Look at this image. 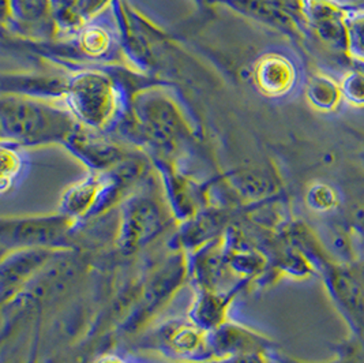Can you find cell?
<instances>
[{
  "label": "cell",
  "mask_w": 364,
  "mask_h": 363,
  "mask_svg": "<svg viewBox=\"0 0 364 363\" xmlns=\"http://www.w3.org/2000/svg\"><path fill=\"white\" fill-rule=\"evenodd\" d=\"M3 142L17 147L66 144L80 122L66 102L25 95H4L0 102Z\"/></svg>",
  "instance_id": "6da1fadb"
},
{
  "label": "cell",
  "mask_w": 364,
  "mask_h": 363,
  "mask_svg": "<svg viewBox=\"0 0 364 363\" xmlns=\"http://www.w3.org/2000/svg\"><path fill=\"white\" fill-rule=\"evenodd\" d=\"M65 102L85 127L102 132L115 122L120 111V92L111 77L85 71L66 81Z\"/></svg>",
  "instance_id": "7a4b0ae2"
},
{
  "label": "cell",
  "mask_w": 364,
  "mask_h": 363,
  "mask_svg": "<svg viewBox=\"0 0 364 363\" xmlns=\"http://www.w3.org/2000/svg\"><path fill=\"white\" fill-rule=\"evenodd\" d=\"M134 126L151 148L169 154L186 141L190 129L176 104L166 95L146 92L134 100Z\"/></svg>",
  "instance_id": "3957f363"
},
{
  "label": "cell",
  "mask_w": 364,
  "mask_h": 363,
  "mask_svg": "<svg viewBox=\"0 0 364 363\" xmlns=\"http://www.w3.org/2000/svg\"><path fill=\"white\" fill-rule=\"evenodd\" d=\"M77 220L65 214L46 216L3 217L0 221V243L3 251L18 248H70L71 230Z\"/></svg>",
  "instance_id": "277c9868"
},
{
  "label": "cell",
  "mask_w": 364,
  "mask_h": 363,
  "mask_svg": "<svg viewBox=\"0 0 364 363\" xmlns=\"http://www.w3.org/2000/svg\"><path fill=\"white\" fill-rule=\"evenodd\" d=\"M119 220L117 246L124 254L148 245L166 226V212L160 201L146 193L126 199Z\"/></svg>",
  "instance_id": "5b68a950"
},
{
  "label": "cell",
  "mask_w": 364,
  "mask_h": 363,
  "mask_svg": "<svg viewBox=\"0 0 364 363\" xmlns=\"http://www.w3.org/2000/svg\"><path fill=\"white\" fill-rule=\"evenodd\" d=\"M144 346L186 362L213 361L209 332L199 328L191 320H169L159 325L145 336Z\"/></svg>",
  "instance_id": "8992f818"
},
{
  "label": "cell",
  "mask_w": 364,
  "mask_h": 363,
  "mask_svg": "<svg viewBox=\"0 0 364 363\" xmlns=\"http://www.w3.org/2000/svg\"><path fill=\"white\" fill-rule=\"evenodd\" d=\"M66 250L56 248H18L3 254L0 265V290L3 303L11 302L48 265Z\"/></svg>",
  "instance_id": "52a82bcc"
},
{
  "label": "cell",
  "mask_w": 364,
  "mask_h": 363,
  "mask_svg": "<svg viewBox=\"0 0 364 363\" xmlns=\"http://www.w3.org/2000/svg\"><path fill=\"white\" fill-rule=\"evenodd\" d=\"M65 145L93 172L112 171L127 160L123 149L114 141L82 125L68 137Z\"/></svg>",
  "instance_id": "ba28073f"
},
{
  "label": "cell",
  "mask_w": 364,
  "mask_h": 363,
  "mask_svg": "<svg viewBox=\"0 0 364 363\" xmlns=\"http://www.w3.org/2000/svg\"><path fill=\"white\" fill-rule=\"evenodd\" d=\"M209 347L213 361L240 354L264 352L269 354L272 343L257 332L235 322H224L209 332Z\"/></svg>",
  "instance_id": "9c48e42d"
},
{
  "label": "cell",
  "mask_w": 364,
  "mask_h": 363,
  "mask_svg": "<svg viewBox=\"0 0 364 363\" xmlns=\"http://www.w3.org/2000/svg\"><path fill=\"white\" fill-rule=\"evenodd\" d=\"M300 11L319 37L333 47H348L344 13L331 0H300Z\"/></svg>",
  "instance_id": "30bf717a"
},
{
  "label": "cell",
  "mask_w": 364,
  "mask_h": 363,
  "mask_svg": "<svg viewBox=\"0 0 364 363\" xmlns=\"http://www.w3.org/2000/svg\"><path fill=\"white\" fill-rule=\"evenodd\" d=\"M257 88L269 98L288 93L296 78L295 67L280 53H266L254 66L252 73Z\"/></svg>",
  "instance_id": "8fae6325"
},
{
  "label": "cell",
  "mask_w": 364,
  "mask_h": 363,
  "mask_svg": "<svg viewBox=\"0 0 364 363\" xmlns=\"http://www.w3.org/2000/svg\"><path fill=\"white\" fill-rule=\"evenodd\" d=\"M237 290H240V284L225 294L218 291L199 290L198 297L190 310V320L197 324L199 328L208 332L218 328L221 324L228 321V307Z\"/></svg>",
  "instance_id": "7c38bea8"
},
{
  "label": "cell",
  "mask_w": 364,
  "mask_h": 363,
  "mask_svg": "<svg viewBox=\"0 0 364 363\" xmlns=\"http://www.w3.org/2000/svg\"><path fill=\"white\" fill-rule=\"evenodd\" d=\"M3 22H14L18 28L34 31L50 23V0H1Z\"/></svg>",
  "instance_id": "4fadbf2b"
},
{
  "label": "cell",
  "mask_w": 364,
  "mask_h": 363,
  "mask_svg": "<svg viewBox=\"0 0 364 363\" xmlns=\"http://www.w3.org/2000/svg\"><path fill=\"white\" fill-rule=\"evenodd\" d=\"M230 182L239 197L247 201L267 199L279 190V181L276 175L264 168L239 171L237 174L232 175Z\"/></svg>",
  "instance_id": "5bb4252c"
},
{
  "label": "cell",
  "mask_w": 364,
  "mask_h": 363,
  "mask_svg": "<svg viewBox=\"0 0 364 363\" xmlns=\"http://www.w3.org/2000/svg\"><path fill=\"white\" fill-rule=\"evenodd\" d=\"M182 232V243L184 248H202L203 245L212 242L218 238V231H221V226L224 223V217L220 214H200L191 217L186 221Z\"/></svg>",
  "instance_id": "9a60e30c"
},
{
  "label": "cell",
  "mask_w": 364,
  "mask_h": 363,
  "mask_svg": "<svg viewBox=\"0 0 364 363\" xmlns=\"http://www.w3.org/2000/svg\"><path fill=\"white\" fill-rule=\"evenodd\" d=\"M311 104L319 110H331L337 105L341 90L329 78L315 77L311 80L307 90Z\"/></svg>",
  "instance_id": "2e32d148"
},
{
  "label": "cell",
  "mask_w": 364,
  "mask_h": 363,
  "mask_svg": "<svg viewBox=\"0 0 364 363\" xmlns=\"http://www.w3.org/2000/svg\"><path fill=\"white\" fill-rule=\"evenodd\" d=\"M80 46L83 52L90 56H104L111 51L112 37L108 31L100 25H86L82 33L80 36Z\"/></svg>",
  "instance_id": "e0dca14e"
},
{
  "label": "cell",
  "mask_w": 364,
  "mask_h": 363,
  "mask_svg": "<svg viewBox=\"0 0 364 363\" xmlns=\"http://www.w3.org/2000/svg\"><path fill=\"white\" fill-rule=\"evenodd\" d=\"M309 206L321 214H331L341 206V199L338 193L325 183L314 184L307 193Z\"/></svg>",
  "instance_id": "ac0fdd59"
},
{
  "label": "cell",
  "mask_w": 364,
  "mask_h": 363,
  "mask_svg": "<svg viewBox=\"0 0 364 363\" xmlns=\"http://www.w3.org/2000/svg\"><path fill=\"white\" fill-rule=\"evenodd\" d=\"M22 169V156L17 145L10 142L1 144V191L6 193L16 182Z\"/></svg>",
  "instance_id": "d6986e66"
},
{
  "label": "cell",
  "mask_w": 364,
  "mask_h": 363,
  "mask_svg": "<svg viewBox=\"0 0 364 363\" xmlns=\"http://www.w3.org/2000/svg\"><path fill=\"white\" fill-rule=\"evenodd\" d=\"M269 358L276 363H310L301 362L298 359L289 358V357L279 354L276 351H272L269 354ZM323 363H364V343L356 340L352 344L344 347L334 361Z\"/></svg>",
  "instance_id": "ffe728a7"
},
{
  "label": "cell",
  "mask_w": 364,
  "mask_h": 363,
  "mask_svg": "<svg viewBox=\"0 0 364 363\" xmlns=\"http://www.w3.org/2000/svg\"><path fill=\"white\" fill-rule=\"evenodd\" d=\"M343 216L360 239L364 248V190L358 193L355 199L348 204L347 211Z\"/></svg>",
  "instance_id": "44dd1931"
},
{
  "label": "cell",
  "mask_w": 364,
  "mask_h": 363,
  "mask_svg": "<svg viewBox=\"0 0 364 363\" xmlns=\"http://www.w3.org/2000/svg\"><path fill=\"white\" fill-rule=\"evenodd\" d=\"M347 28L348 47L355 55L364 58V14L349 18Z\"/></svg>",
  "instance_id": "7402d4cb"
},
{
  "label": "cell",
  "mask_w": 364,
  "mask_h": 363,
  "mask_svg": "<svg viewBox=\"0 0 364 363\" xmlns=\"http://www.w3.org/2000/svg\"><path fill=\"white\" fill-rule=\"evenodd\" d=\"M80 0H50L52 17L62 28L73 26V14Z\"/></svg>",
  "instance_id": "603a6c76"
},
{
  "label": "cell",
  "mask_w": 364,
  "mask_h": 363,
  "mask_svg": "<svg viewBox=\"0 0 364 363\" xmlns=\"http://www.w3.org/2000/svg\"><path fill=\"white\" fill-rule=\"evenodd\" d=\"M343 92L349 101L363 104L364 77L360 74H353L343 85Z\"/></svg>",
  "instance_id": "cb8c5ba5"
},
{
  "label": "cell",
  "mask_w": 364,
  "mask_h": 363,
  "mask_svg": "<svg viewBox=\"0 0 364 363\" xmlns=\"http://www.w3.org/2000/svg\"><path fill=\"white\" fill-rule=\"evenodd\" d=\"M215 363H270L269 354L264 352H250V354H240V355H233L228 358L217 359Z\"/></svg>",
  "instance_id": "d4e9b609"
},
{
  "label": "cell",
  "mask_w": 364,
  "mask_h": 363,
  "mask_svg": "<svg viewBox=\"0 0 364 363\" xmlns=\"http://www.w3.org/2000/svg\"><path fill=\"white\" fill-rule=\"evenodd\" d=\"M97 363H130L123 361L122 358L116 357V355H107V357H102Z\"/></svg>",
  "instance_id": "484cf974"
},
{
  "label": "cell",
  "mask_w": 364,
  "mask_h": 363,
  "mask_svg": "<svg viewBox=\"0 0 364 363\" xmlns=\"http://www.w3.org/2000/svg\"><path fill=\"white\" fill-rule=\"evenodd\" d=\"M187 363H215V361H209V362H187Z\"/></svg>",
  "instance_id": "4316f807"
},
{
  "label": "cell",
  "mask_w": 364,
  "mask_h": 363,
  "mask_svg": "<svg viewBox=\"0 0 364 363\" xmlns=\"http://www.w3.org/2000/svg\"><path fill=\"white\" fill-rule=\"evenodd\" d=\"M363 160H364V156H363Z\"/></svg>",
  "instance_id": "83f0119b"
}]
</instances>
